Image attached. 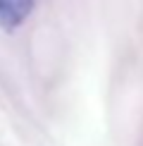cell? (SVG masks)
<instances>
[{
  "label": "cell",
  "instance_id": "cell-1",
  "mask_svg": "<svg viewBox=\"0 0 143 146\" xmlns=\"http://www.w3.org/2000/svg\"><path fill=\"white\" fill-rule=\"evenodd\" d=\"M36 0H0V27L12 31L31 15Z\"/></svg>",
  "mask_w": 143,
  "mask_h": 146
}]
</instances>
